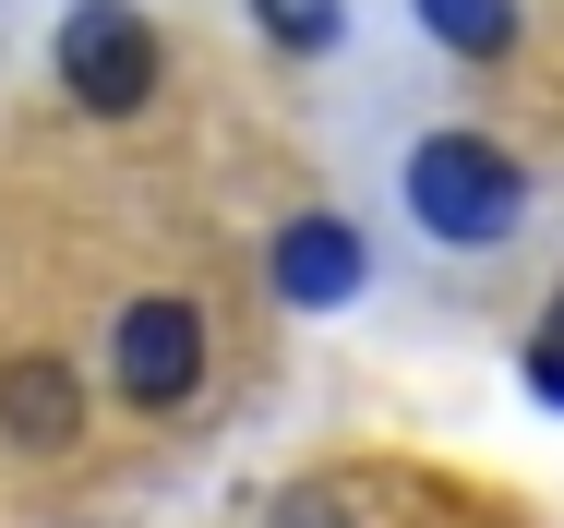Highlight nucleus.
Returning a JSON list of instances; mask_svg holds the SVG:
<instances>
[{
  "mask_svg": "<svg viewBox=\"0 0 564 528\" xmlns=\"http://www.w3.org/2000/svg\"><path fill=\"white\" fill-rule=\"evenodd\" d=\"M397 216L445 252H505L529 228V169L492 144V132H421L397 157Z\"/></svg>",
  "mask_w": 564,
  "mask_h": 528,
  "instance_id": "1",
  "label": "nucleus"
},
{
  "mask_svg": "<svg viewBox=\"0 0 564 528\" xmlns=\"http://www.w3.org/2000/svg\"><path fill=\"white\" fill-rule=\"evenodd\" d=\"M109 385L132 397V409H193V385H205V313H193L181 289L120 301V324H109Z\"/></svg>",
  "mask_w": 564,
  "mask_h": 528,
  "instance_id": "2",
  "label": "nucleus"
},
{
  "mask_svg": "<svg viewBox=\"0 0 564 528\" xmlns=\"http://www.w3.org/2000/svg\"><path fill=\"white\" fill-rule=\"evenodd\" d=\"M61 85H73V108H97V120H132V108L156 97V24H144L132 0H73V24H61Z\"/></svg>",
  "mask_w": 564,
  "mask_h": 528,
  "instance_id": "3",
  "label": "nucleus"
},
{
  "mask_svg": "<svg viewBox=\"0 0 564 528\" xmlns=\"http://www.w3.org/2000/svg\"><path fill=\"white\" fill-rule=\"evenodd\" d=\"M264 277H276L289 313H348V301L372 289V252H360L348 216H289V228L264 240Z\"/></svg>",
  "mask_w": 564,
  "mask_h": 528,
  "instance_id": "4",
  "label": "nucleus"
},
{
  "mask_svg": "<svg viewBox=\"0 0 564 528\" xmlns=\"http://www.w3.org/2000/svg\"><path fill=\"white\" fill-rule=\"evenodd\" d=\"M0 432H12L24 456H61V444L85 432V385H73V360H48V348L0 360Z\"/></svg>",
  "mask_w": 564,
  "mask_h": 528,
  "instance_id": "5",
  "label": "nucleus"
},
{
  "mask_svg": "<svg viewBox=\"0 0 564 528\" xmlns=\"http://www.w3.org/2000/svg\"><path fill=\"white\" fill-rule=\"evenodd\" d=\"M421 12V36L456 49V61H505L517 49V0H409Z\"/></svg>",
  "mask_w": 564,
  "mask_h": 528,
  "instance_id": "6",
  "label": "nucleus"
},
{
  "mask_svg": "<svg viewBox=\"0 0 564 528\" xmlns=\"http://www.w3.org/2000/svg\"><path fill=\"white\" fill-rule=\"evenodd\" d=\"M252 24H264L276 49H337V36H348V0H252Z\"/></svg>",
  "mask_w": 564,
  "mask_h": 528,
  "instance_id": "7",
  "label": "nucleus"
},
{
  "mask_svg": "<svg viewBox=\"0 0 564 528\" xmlns=\"http://www.w3.org/2000/svg\"><path fill=\"white\" fill-rule=\"evenodd\" d=\"M276 528H360L337 493H276Z\"/></svg>",
  "mask_w": 564,
  "mask_h": 528,
  "instance_id": "8",
  "label": "nucleus"
},
{
  "mask_svg": "<svg viewBox=\"0 0 564 528\" xmlns=\"http://www.w3.org/2000/svg\"><path fill=\"white\" fill-rule=\"evenodd\" d=\"M529 385L564 409V324H541V336H529Z\"/></svg>",
  "mask_w": 564,
  "mask_h": 528,
  "instance_id": "9",
  "label": "nucleus"
}]
</instances>
